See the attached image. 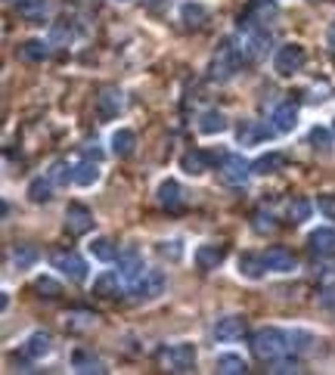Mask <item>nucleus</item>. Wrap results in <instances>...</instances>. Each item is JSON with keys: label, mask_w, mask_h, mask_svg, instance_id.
Here are the masks:
<instances>
[{"label": "nucleus", "mask_w": 335, "mask_h": 375, "mask_svg": "<svg viewBox=\"0 0 335 375\" xmlns=\"http://www.w3.org/2000/svg\"><path fill=\"white\" fill-rule=\"evenodd\" d=\"M310 211H314V202L304 199V195H295V199L285 205V214H289L292 224H304V220L310 217Z\"/></svg>", "instance_id": "c9c22d12"}, {"label": "nucleus", "mask_w": 335, "mask_h": 375, "mask_svg": "<svg viewBox=\"0 0 335 375\" xmlns=\"http://www.w3.org/2000/svg\"><path fill=\"white\" fill-rule=\"evenodd\" d=\"M245 63L248 59H245V50H242V38L239 41L223 38L214 53V59H211V65H208V78L217 84H227Z\"/></svg>", "instance_id": "f257e3e1"}, {"label": "nucleus", "mask_w": 335, "mask_h": 375, "mask_svg": "<svg viewBox=\"0 0 335 375\" xmlns=\"http://www.w3.org/2000/svg\"><path fill=\"white\" fill-rule=\"evenodd\" d=\"M214 366H217V372H221V375H242V372H248V363L242 360L239 354H221Z\"/></svg>", "instance_id": "f704fd0d"}, {"label": "nucleus", "mask_w": 335, "mask_h": 375, "mask_svg": "<svg viewBox=\"0 0 335 375\" xmlns=\"http://www.w3.org/2000/svg\"><path fill=\"white\" fill-rule=\"evenodd\" d=\"M50 50H53L50 41L31 38V41H25V44L19 47V59H25V63H43V59L50 56Z\"/></svg>", "instance_id": "c85d7f7f"}, {"label": "nucleus", "mask_w": 335, "mask_h": 375, "mask_svg": "<svg viewBox=\"0 0 335 375\" xmlns=\"http://www.w3.org/2000/svg\"><path fill=\"white\" fill-rule=\"evenodd\" d=\"M289 347L295 350V354H314L316 335L307 329H289Z\"/></svg>", "instance_id": "473e14b6"}, {"label": "nucleus", "mask_w": 335, "mask_h": 375, "mask_svg": "<svg viewBox=\"0 0 335 375\" xmlns=\"http://www.w3.org/2000/svg\"><path fill=\"white\" fill-rule=\"evenodd\" d=\"M68 319H72V323H68L72 329H90L93 319H97V317H93V313H72Z\"/></svg>", "instance_id": "a18cd8bd"}, {"label": "nucleus", "mask_w": 335, "mask_h": 375, "mask_svg": "<svg viewBox=\"0 0 335 375\" xmlns=\"http://www.w3.org/2000/svg\"><path fill=\"white\" fill-rule=\"evenodd\" d=\"M47 177L56 183V186H65V183H74V168L65 162V158H56V162L50 164Z\"/></svg>", "instance_id": "e433bc0d"}, {"label": "nucleus", "mask_w": 335, "mask_h": 375, "mask_svg": "<svg viewBox=\"0 0 335 375\" xmlns=\"http://www.w3.org/2000/svg\"><path fill=\"white\" fill-rule=\"evenodd\" d=\"M19 7V13L25 16V19H41L43 16V10H47V0H22V3H16Z\"/></svg>", "instance_id": "79ce46f5"}, {"label": "nucleus", "mask_w": 335, "mask_h": 375, "mask_svg": "<svg viewBox=\"0 0 335 375\" xmlns=\"http://www.w3.org/2000/svg\"><path fill=\"white\" fill-rule=\"evenodd\" d=\"M227 127H230V121L221 109H205V112L199 115V133H202V137H217V133H223Z\"/></svg>", "instance_id": "6ab92c4d"}, {"label": "nucleus", "mask_w": 335, "mask_h": 375, "mask_svg": "<svg viewBox=\"0 0 335 375\" xmlns=\"http://www.w3.org/2000/svg\"><path fill=\"white\" fill-rule=\"evenodd\" d=\"M270 125L276 127V133H292L298 127V106L292 103H279L270 115Z\"/></svg>", "instance_id": "aec40b11"}, {"label": "nucleus", "mask_w": 335, "mask_h": 375, "mask_svg": "<svg viewBox=\"0 0 335 375\" xmlns=\"http://www.w3.org/2000/svg\"><path fill=\"white\" fill-rule=\"evenodd\" d=\"M53 186H56V183L50 180L47 174H43V177H34V180L28 183V199L34 202V205H47V202L53 199Z\"/></svg>", "instance_id": "7c9ffc66"}, {"label": "nucleus", "mask_w": 335, "mask_h": 375, "mask_svg": "<svg viewBox=\"0 0 335 375\" xmlns=\"http://www.w3.org/2000/svg\"><path fill=\"white\" fill-rule=\"evenodd\" d=\"M93 211L87 205H81V202H72V205L65 208V230L72 233V236H84V233L93 230Z\"/></svg>", "instance_id": "9b49d317"}, {"label": "nucleus", "mask_w": 335, "mask_h": 375, "mask_svg": "<svg viewBox=\"0 0 335 375\" xmlns=\"http://www.w3.org/2000/svg\"><path fill=\"white\" fill-rule=\"evenodd\" d=\"M285 162H289V158H285V152L273 149V152H264L258 162H252V171L258 177H267V174H276V171H283Z\"/></svg>", "instance_id": "bb28decb"}, {"label": "nucleus", "mask_w": 335, "mask_h": 375, "mask_svg": "<svg viewBox=\"0 0 335 375\" xmlns=\"http://www.w3.org/2000/svg\"><path fill=\"white\" fill-rule=\"evenodd\" d=\"M37 248L34 245H28V242H19V245H12V267L16 270H31L37 264Z\"/></svg>", "instance_id": "2f4dec72"}, {"label": "nucleus", "mask_w": 335, "mask_h": 375, "mask_svg": "<svg viewBox=\"0 0 335 375\" xmlns=\"http://www.w3.org/2000/svg\"><path fill=\"white\" fill-rule=\"evenodd\" d=\"M273 38L270 32H264V25H252L242 32V50H245V59L248 63H258V59L267 56V50H270Z\"/></svg>", "instance_id": "1a4fd4ad"}, {"label": "nucleus", "mask_w": 335, "mask_h": 375, "mask_svg": "<svg viewBox=\"0 0 335 375\" xmlns=\"http://www.w3.org/2000/svg\"><path fill=\"white\" fill-rule=\"evenodd\" d=\"M134 146H136V133L130 131V127H118V131H112L109 149H112V156L115 158H128L130 152H134Z\"/></svg>", "instance_id": "4be33fe9"}, {"label": "nucleus", "mask_w": 335, "mask_h": 375, "mask_svg": "<svg viewBox=\"0 0 335 375\" xmlns=\"http://www.w3.org/2000/svg\"><path fill=\"white\" fill-rule=\"evenodd\" d=\"M270 372L273 375H285V372H292V375H298L301 372V360H298V356H279V360H273L270 363Z\"/></svg>", "instance_id": "ea45409f"}, {"label": "nucleus", "mask_w": 335, "mask_h": 375, "mask_svg": "<svg viewBox=\"0 0 335 375\" xmlns=\"http://www.w3.org/2000/svg\"><path fill=\"white\" fill-rule=\"evenodd\" d=\"M84 158H93V162H99V158H103V152H99V149H90V146H87V149H84Z\"/></svg>", "instance_id": "09e8293b"}, {"label": "nucleus", "mask_w": 335, "mask_h": 375, "mask_svg": "<svg viewBox=\"0 0 335 375\" xmlns=\"http://www.w3.org/2000/svg\"><path fill=\"white\" fill-rule=\"evenodd\" d=\"M159 255L165 261H180L183 257V242L180 239H165V242H159Z\"/></svg>", "instance_id": "37998d69"}, {"label": "nucleus", "mask_w": 335, "mask_h": 375, "mask_svg": "<svg viewBox=\"0 0 335 375\" xmlns=\"http://www.w3.org/2000/svg\"><path fill=\"white\" fill-rule=\"evenodd\" d=\"M124 288V276L118 270H103V273L93 279V294L97 298H118Z\"/></svg>", "instance_id": "2eb2a0df"}, {"label": "nucleus", "mask_w": 335, "mask_h": 375, "mask_svg": "<svg viewBox=\"0 0 335 375\" xmlns=\"http://www.w3.org/2000/svg\"><path fill=\"white\" fill-rule=\"evenodd\" d=\"M273 133H276V127H267L261 125V121H242L239 127H236V140H239L242 146H254V143H264V140H270Z\"/></svg>", "instance_id": "4468645a"}, {"label": "nucleus", "mask_w": 335, "mask_h": 375, "mask_svg": "<svg viewBox=\"0 0 335 375\" xmlns=\"http://www.w3.org/2000/svg\"><path fill=\"white\" fill-rule=\"evenodd\" d=\"M159 360L168 372H192L196 369V344H190V341L168 344Z\"/></svg>", "instance_id": "7ed1b4c3"}, {"label": "nucleus", "mask_w": 335, "mask_h": 375, "mask_svg": "<svg viewBox=\"0 0 335 375\" xmlns=\"http://www.w3.org/2000/svg\"><path fill=\"white\" fill-rule=\"evenodd\" d=\"M180 168H183L190 177H202V174H208L211 171V158H208V152L190 149V152L180 156Z\"/></svg>", "instance_id": "5701e85b"}, {"label": "nucleus", "mask_w": 335, "mask_h": 375, "mask_svg": "<svg viewBox=\"0 0 335 375\" xmlns=\"http://www.w3.org/2000/svg\"><path fill=\"white\" fill-rule=\"evenodd\" d=\"M307 248H310V255H332L335 251V230L316 226V230L307 236Z\"/></svg>", "instance_id": "393cba45"}, {"label": "nucleus", "mask_w": 335, "mask_h": 375, "mask_svg": "<svg viewBox=\"0 0 335 375\" xmlns=\"http://www.w3.org/2000/svg\"><path fill=\"white\" fill-rule=\"evenodd\" d=\"M217 174H221V180L227 183V186H242V183L254 174V171H252V162L242 158L239 152H227L223 162L217 164Z\"/></svg>", "instance_id": "39448f33"}, {"label": "nucleus", "mask_w": 335, "mask_h": 375, "mask_svg": "<svg viewBox=\"0 0 335 375\" xmlns=\"http://www.w3.org/2000/svg\"><path fill=\"white\" fill-rule=\"evenodd\" d=\"M192 261H196L199 270L208 273V270H214V267H221L223 264V248L221 245H214V242H205V245H199L196 248V257H192Z\"/></svg>", "instance_id": "b1692460"}, {"label": "nucleus", "mask_w": 335, "mask_h": 375, "mask_svg": "<svg viewBox=\"0 0 335 375\" xmlns=\"http://www.w3.org/2000/svg\"><path fill=\"white\" fill-rule=\"evenodd\" d=\"M34 292L41 294V298L53 301V298H59V294H62V286L53 279V276H37V279H34Z\"/></svg>", "instance_id": "58836bf2"}, {"label": "nucleus", "mask_w": 335, "mask_h": 375, "mask_svg": "<svg viewBox=\"0 0 335 375\" xmlns=\"http://www.w3.org/2000/svg\"><path fill=\"white\" fill-rule=\"evenodd\" d=\"M159 205L165 208V211H180L183 208V186H180L177 180H165L159 183Z\"/></svg>", "instance_id": "412c9836"}, {"label": "nucleus", "mask_w": 335, "mask_h": 375, "mask_svg": "<svg viewBox=\"0 0 335 375\" xmlns=\"http://www.w3.org/2000/svg\"><path fill=\"white\" fill-rule=\"evenodd\" d=\"M165 288H168L165 270H146V273H143L140 279L130 286V292H134L136 301H155V298L165 294Z\"/></svg>", "instance_id": "423d86ee"}, {"label": "nucleus", "mask_w": 335, "mask_h": 375, "mask_svg": "<svg viewBox=\"0 0 335 375\" xmlns=\"http://www.w3.org/2000/svg\"><path fill=\"white\" fill-rule=\"evenodd\" d=\"M50 264H53V270H59V273L72 282L87 279V261L81 255H74V251H53V255H50Z\"/></svg>", "instance_id": "6e6552de"}, {"label": "nucleus", "mask_w": 335, "mask_h": 375, "mask_svg": "<svg viewBox=\"0 0 335 375\" xmlns=\"http://www.w3.org/2000/svg\"><path fill=\"white\" fill-rule=\"evenodd\" d=\"M264 264L270 273H292V270L298 267V257L292 255L289 248H279V245H273V248L264 251Z\"/></svg>", "instance_id": "f3484780"}, {"label": "nucleus", "mask_w": 335, "mask_h": 375, "mask_svg": "<svg viewBox=\"0 0 335 375\" xmlns=\"http://www.w3.org/2000/svg\"><path fill=\"white\" fill-rule=\"evenodd\" d=\"M248 344H252V354L258 356V360L264 363H273L279 360L283 354H289V332L276 329V325H264V329L252 332V338H248Z\"/></svg>", "instance_id": "f03ea898"}, {"label": "nucleus", "mask_w": 335, "mask_h": 375, "mask_svg": "<svg viewBox=\"0 0 335 375\" xmlns=\"http://www.w3.org/2000/svg\"><path fill=\"white\" fill-rule=\"evenodd\" d=\"M121 109H124L121 90H118V87H103V90H99V96H97L99 118H118V115H121Z\"/></svg>", "instance_id": "dca6fc26"}, {"label": "nucleus", "mask_w": 335, "mask_h": 375, "mask_svg": "<svg viewBox=\"0 0 335 375\" xmlns=\"http://www.w3.org/2000/svg\"><path fill=\"white\" fill-rule=\"evenodd\" d=\"M74 38V25L68 19H59V22H53V28H50V44L53 47H65L68 41Z\"/></svg>", "instance_id": "4c0bfd02"}, {"label": "nucleus", "mask_w": 335, "mask_h": 375, "mask_svg": "<svg viewBox=\"0 0 335 375\" xmlns=\"http://www.w3.org/2000/svg\"><path fill=\"white\" fill-rule=\"evenodd\" d=\"M326 41H329V47H332V50H335V22L326 28Z\"/></svg>", "instance_id": "8fccbe9b"}, {"label": "nucleus", "mask_w": 335, "mask_h": 375, "mask_svg": "<svg viewBox=\"0 0 335 375\" xmlns=\"http://www.w3.org/2000/svg\"><path fill=\"white\" fill-rule=\"evenodd\" d=\"M99 162H93V158H84L81 164H74V183H78L81 189H90L93 183H99Z\"/></svg>", "instance_id": "c756f323"}, {"label": "nucleus", "mask_w": 335, "mask_h": 375, "mask_svg": "<svg viewBox=\"0 0 335 375\" xmlns=\"http://www.w3.org/2000/svg\"><path fill=\"white\" fill-rule=\"evenodd\" d=\"M90 255L97 257V261H103V264H109V261H118V248H115V242H112L109 236H97L90 242Z\"/></svg>", "instance_id": "72a5a7b5"}, {"label": "nucleus", "mask_w": 335, "mask_h": 375, "mask_svg": "<svg viewBox=\"0 0 335 375\" xmlns=\"http://www.w3.org/2000/svg\"><path fill=\"white\" fill-rule=\"evenodd\" d=\"M72 369L74 372H81V375H87V372H93V375H105L109 369H105V363L99 360L93 350H87V347H78L72 354Z\"/></svg>", "instance_id": "a211bd4d"}, {"label": "nucleus", "mask_w": 335, "mask_h": 375, "mask_svg": "<svg viewBox=\"0 0 335 375\" xmlns=\"http://www.w3.org/2000/svg\"><path fill=\"white\" fill-rule=\"evenodd\" d=\"M143 3H159V0H143Z\"/></svg>", "instance_id": "3c124183"}, {"label": "nucleus", "mask_w": 335, "mask_h": 375, "mask_svg": "<svg viewBox=\"0 0 335 375\" xmlns=\"http://www.w3.org/2000/svg\"><path fill=\"white\" fill-rule=\"evenodd\" d=\"M304 63H307V53H304L301 44H283L276 50V56H273V69H276L279 78L298 75L304 69Z\"/></svg>", "instance_id": "20e7f679"}, {"label": "nucleus", "mask_w": 335, "mask_h": 375, "mask_svg": "<svg viewBox=\"0 0 335 375\" xmlns=\"http://www.w3.org/2000/svg\"><path fill=\"white\" fill-rule=\"evenodd\" d=\"M252 226H254L258 233H273V230H276V224H273V217H270L267 211H264V214H261V211L254 214V224H252Z\"/></svg>", "instance_id": "c03bdc74"}, {"label": "nucleus", "mask_w": 335, "mask_h": 375, "mask_svg": "<svg viewBox=\"0 0 335 375\" xmlns=\"http://www.w3.org/2000/svg\"><path fill=\"white\" fill-rule=\"evenodd\" d=\"M236 270H239V276H245V279H252V282L264 279V273H267L264 255H239V261H236Z\"/></svg>", "instance_id": "a878e982"}, {"label": "nucleus", "mask_w": 335, "mask_h": 375, "mask_svg": "<svg viewBox=\"0 0 335 375\" xmlns=\"http://www.w3.org/2000/svg\"><path fill=\"white\" fill-rule=\"evenodd\" d=\"M320 288L323 292H335V267H326L320 273Z\"/></svg>", "instance_id": "49530a36"}, {"label": "nucleus", "mask_w": 335, "mask_h": 375, "mask_svg": "<svg viewBox=\"0 0 335 375\" xmlns=\"http://www.w3.org/2000/svg\"><path fill=\"white\" fill-rule=\"evenodd\" d=\"M316 205H320V211L326 214V217H335V195H320Z\"/></svg>", "instance_id": "de8ad7c7"}, {"label": "nucleus", "mask_w": 335, "mask_h": 375, "mask_svg": "<svg viewBox=\"0 0 335 375\" xmlns=\"http://www.w3.org/2000/svg\"><path fill=\"white\" fill-rule=\"evenodd\" d=\"M180 22L186 28H199L202 22H208V7L199 0H186V3H180Z\"/></svg>", "instance_id": "cd10ccee"}, {"label": "nucleus", "mask_w": 335, "mask_h": 375, "mask_svg": "<svg viewBox=\"0 0 335 375\" xmlns=\"http://www.w3.org/2000/svg\"><path fill=\"white\" fill-rule=\"evenodd\" d=\"M332 131H335V118H332Z\"/></svg>", "instance_id": "603ef678"}, {"label": "nucleus", "mask_w": 335, "mask_h": 375, "mask_svg": "<svg viewBox=\"0 0 335 375\" xmlns=\"http://www.w3.org/2000/svg\"><path fill=\"white\" fill-rule=\"evenodd\" d=\"M22 354L28 356V360H47L50 354H53V335H50L47 329H34L28 338L22 341Z\"/></svg>", "instance_id": "ddd939ff"}, {"label": "nucleus", "mask_w": 335, "mask_h": 375, "mask_svg": "<svg viewBox=\"0 0 335 375\" xmlns=\"http://www.w3.org/2000/svg\"><path fill=\"white\" fill-rule=\"evenodd\" d=\"M248 332V323L242 313H227L214 323V341H239Z\"/></svg>", "instance_id": "f8f14e48"}, {"label": "nucleus", "mask_w": 335, "mask_h": 375, "mask_svg": "<svg viewBox=\"0 0 335 375\" xmlns=\"http://www.w3.org/2000/svg\"><path fill=\"white\" fill-rule=\"evenodd\" d=\"M307 140H310V146H314L316 152H329V149H332V133H329L326 127H314V131L307 133Z\"/></svg>", "instance_id": "a19ab883"}, {"label": "nucleus", "mask_w": 335, "mask_h": 375, "mask_svg": "<svg viewBox=\"0 0 335 375\" xmlns=\"http://www.w3.org/2000/svg\"><path fill=\"white\" fill-rule=\"evenodd\" d=\"M276 13H279L276 0H248L245 13H242V19H239V32H245V28H252V25H267V22L276 19Z\"/></svg>", "instance_id": "0eeeda50"}, {"label": "nucleus", "mask_w": 335, "mask_h": 375, "mask_svg": "<svg viewBox=\"0 0 335 375\" xmlns=\"http://www.w3.org/2000/svg\"><path fill=\"white\" fill-rule=\"evenodd\" d=\"M118 273H121L124 282H130V286H134V282L140 279L143 273H146V264H143V251L136 248V245H124V248L118 251Z\"/></svg>", "instance_id": "9d476101"}]
</instances>
